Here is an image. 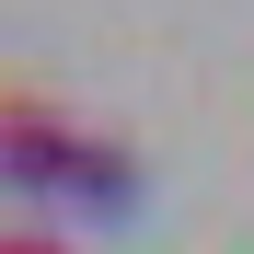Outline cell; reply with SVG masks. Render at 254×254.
I'll list each match as a JSON object with an SVG mask.
<instances>
[{"label":"cell","mask_w":254,"mask_h":254,"mask_svg":"<svg viewBox=\"0 0 254 254\" xmlns=\"http://www.w3.org/2000/svg\"><path fill=\"white\" fill-rule=\"evenodd\" d=\"M0 254H69V243H47V231H0Z\"/></svg>","instance_id":"7a4b0ae2"},{"label":"cell","mask_w":254,"mask_h":254,"mask_svg":"<svg viewBox=\"0 0 254 254\" xmlns=\"http://www.w3.org/2000/svg\"><path fill=\"white\" fill-rule=\"evenodd\" d=\"M0 196L127 220V208H139V150L104 139V127H81V116H58L47 93H12V81H0Z\"/></svg>","instance_id":"6da1fadb"}]
</instances>
